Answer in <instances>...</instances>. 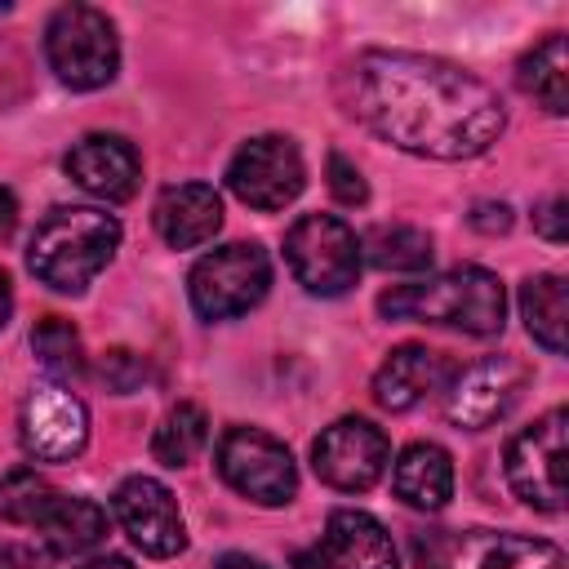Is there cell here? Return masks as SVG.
Instances as JSON below:
<instances>
[{"label":"cell","mask_w":569,"mask_h":569,"mask_svg":"<svg viewBox=\"0 0 569 569\" xmlns=\"http://www.w3.org/2000/svg\"><path fill=\"white\" fill-rule=\"evenodd\" d=\"M356 116L391 147L427 160H471L507 124L502 98L471 71L405 49H369L351 67Z\"/></svg>","instance_id":"6da1fadb"},{"label":"cell","mask_w":569,"mask_h":569,"mask_svg":"<svg viewBox=\"0 0 569 569\" xmlns=\"http://www.w3.org/2000/svg\"><path fill=\"white\" fill-rule=\"evenodd\" d=\"M378 311L391 320H422V325H449L476 338H489L507 320V293L502 280L485 267H453L431 280L396 284L378 298Z\"/></svg>","instance_id":"7a4b0ae2"},{"label":"cell","mask_w":569,"mask_h":569,"mask_svg":"<svg viewBox=\"0 0 569 569\" xmlns=\"http://www.w3.org/2000/svg\"><path fill=\"white\" fill-rule=\"evenodd\" d=\"M116 244H120V222L111 213L84 209V204H62L36 227V236L27 244V267L49 289L80 293L111 262Z\"/></svg>","instance_id":"3957f363"},{"label":"cell","mask_w":569,"mask_h":569,"mask_svg":"<svg viewBox=\"0 0 569 569\" xmlns=\"http://www.w3.org/2000/svg\"><path fill=\"white\" fill-rule=\"evenodd\" d=\"M44 58L67 89L89 93V89L111 84L120 71V40H116L111 18L93 4L53 9L44 27Z\"/></svg>","instance_id":"277c9868"},{"label":"cell","mask_w":569,"mask_h":569,"mask_svg":"<svg viewBox=\"0 0 569 569\" xmlns=\"http://www.w3.org/2000/svg\"><path fill=\"white\" fill-rule=\"evenodd\" d=\"M284 262L307 293L338 298L360 276V240L333 213H302L284 236Z\"/></svg>","instance_id":"5b68a950"},{"label":"cell","mask_w":569,"mask_h":569,"mask_svg":"<svg viewBox=\"0 0 569 569\" xmlns=\"http://www.w3.org/2000/svg\"><path fill=\"white\" fill-rule=\"evenodd\" d=\"M565 422H569V413L556 405L542 418H533L529 427H520L502 453L511 493L525 507L547 511V516L565 511Z\"/></svg>","instance_id":"8992f818"},{"label":"cell","mask_w":569,"mask_h":569,"mask_svg":"<svg viewBox=\"0 0 569 569\" xmlns=\"http://www.w3.org/2000/svg\"><path fill=\"white\" fill-rule=\"evenodd\" d=\"M422 569H565V551L547 538L498 529H431L418 538Z\"/></svg>","instance_id":"52a82bcc"},{"label":"cell","mask_w":569,"mask_h":569,"mask_svg":"<svg viewBox=\"0 0 569 569\" xmlns=\"http://www.w3.org/2000/svg\"><path fill=\"white\" fill-rule=\"evenodd\" d=\"M267 284H271V262H267L262 244L236 240V244L204 253L191 267L187 293L204 320H231V316H244L249 307H258Z\"/></svg>","instance_id":"ba28073f"},{"label":"cell","mask_w":569,"mask_h":569,"mask_svg":"<svg viewBox=\"0 0 569 569\" xmlns=\"http://www.w3.org/2000/svg\"><path fill=\"white\" fill-rule=\"evenodd\" d=\"M218 476L262 507H284L298 489L293 453L262 427H231L218 440Z\"/></svg>","instance_id":"9c48e42d"},{"label":"cell","mask_w":569,"mask_h":569,"mask_svg":"<svg viewBox=\"0 0 569 569\" xmlns=\"http://www.w3.org/2000/svg\"><path fill=\"white\" fill-rule=\"evenodd\" d=\"M529 387V369L516 356H485L445 382V418L462 431H485L516 409Z\"/></svg>","instance_id":"30bf717a"},{"label":"cell","mask_w":569,"mask_h":569,"mask_svg":"<svg viewBox=\"0 0 569 569\" xmlns=\"http://www.w3.org/2000/svg\"><path fill=\"white\" fill-rule=\"evenodd\" d=\"M227 187H231L249 209H284V204L298 200V191L307 187L302 151H298L293 138H284V133L249 138V142L231 156V164H227Z\"/></svg>","instance_id":"8fae6325"},{"label":"cell","mask_w":569,"mask_h":569,"mask_svg":"<svg viewBox=\"0 0 569 569\" xmlns=\"http://www.w3.org/2000/svg\"><path fill=\"white\" fill-rule=\"evenodd\" d=\"M391 462V445L387 436L369 422V418H338L333 427H325L311 445V467L329 489L342 493H365L382 480Z\"/></svg>","instance_id":"7c38bea8"},{"label":"cell","mask_w":569,"mask_h":569,"mask_svg":"<svg viewBox=\"0 0 569 569\" xmlns=\"http://www.w3.org/2000/svg\"><path fill=\"white\" fill-rule=\"evenodd\" d=\"M18 436L36 462H71L89 445V409L71 387L44 382L22 400Z\"/></svg>","instance_id":"4fadbf2b"},{"label":"cell","mask_w":569,"mask_h":569,"mask_svg":"<svg viewBox=\"0 0 569 569\" xmlns=\"http://www.w3.org/2000/svg\"><path fill=\"white\" fill-rule=\"evenodd\" d=\"M111 511H116L120 529L129 533V542L151 560H169L187 547V525H182L178 498L151 476H129L111 493Z\"/></svg>","instance_id":"5bb4252c"},{"label":"cell","mask_w":569,"mask_h":569,"mask_svg":"<svg viewBox=\"0 0 569 569\" xmlns=\"http://www.w3.org/2000/svg\"><path fill=\"white\" fill-rule=\"evenodd\" d=\"M293 569H400L391 533L369 516L338 507L325 520V533L293 556Z\"/></svg>","instance_id":"9a60e30c"},{"label":"cell","mask_w":569,"mask_h":569,"mask_svg":"<svg viewBox=\"0 0 569 569\" xmlns=\"http://www.w3.org/2000/svg\"><path fill=\"white\" fill-rule=\"evenodd\" d=\"M67 173L98 200H129L138 191L142 160L120 133H89L67 151Z\"/></svg>","instance_id":"2e32d148"},{"label":"cell","mask_w":569,"mask_h":569,"mask_svg":"<svg viewBox=\"0 0 569 569\" xmlns=\"http://www.w3.org/2000/svg\"><path fill=\"white\" fill-rule=\"evenodd\" d=\"M156 231L173 249H196L218 236L222 227V200L209 182H178L156 196Z\"/></svg>","instance_id":"e0dca14e"},{"label":"cell","mask_w":569,"mask_h":569,"mask_svg":"<svg viewBox=\"0 0 569 569\" xmlns=\"http://www.w3.org/2000/svg\"><path fill=\"white\" fill-rule=\"evenodd\" d=\"M445 378H449V369H445L440 351L418 347V342H405V347H396L378 365V373H373V400L382 409H391V413H405L418 400H427L431 391H440Z\"/></svg>","instance_id":"ac0fdd59"},{"label":"cell","mask_w":569,"mask_h":569,"mask_svg":"<svg viewBox=\"0 0 569 569\" xmlns=\"http://www.w3.org/2000/svg\"><path fill=\"white\" fill-rule=\"evenodd\" d=\"M391 485H396L400 502H409L418 511H440L449 502V493H453V458L440 445L418 440L396 458Z\"/></svg>","instance_id":"d6986e66"},{"label":"cell","mask_w":569,"mask_h":569,"mask_svg":"<svg viewBox=\"0 0 569 569\" xmlns=\"http://www.w3.org/2000/svg\"><path fill=\"white\" fill-rule=\"evenodd\" d=\"M36 525L44 529V542L58 556H84L107 538V511L76 493H53V502Z\"/></svg>","instance_id":"ffe728a7"},{"label":"cell","mask_w":569,"mask_h":569,"mask_svg":"<svg viewBox=\"0 0 569 569\" xmlns=\"http://www.w3.org/2000/svg\"><path fill=\"white\" fill-rule=\"evenodd\" d=\"M520 89L551 116H565L569 111V49H565V36H547L542 44H533L525 58H520V71H516Z\"/></svg>","instance_id":"44dd1931"},{"label":"cell","mask_w":569,"mask_h":569,"mask_svg":"<svg viewBox=\"0 0 569 569\" xmlns=\"http://www.w3.org/2000/svg\"><path fill=\"white\" fill-rule=\"evenodd\" d=\"M431 253V236L413 222H378L360 240V258H369L378 271H427Z\"/></svg>","instance_id":"7402d4cb"},{"label":"cell","mask_w":569,"mask_h":569,"mask_svg":"<svg viewBox=\"0 0 569 569\" xmlns=\"http://www.w3.org/2000/svg\"><path fill=\"white\" fill-rule=\"evenodd\" d=\"M520 311H525V329L533 333V342H542L551 356L565 351V280L560 276H529L520 284Z\"/></svg>","instance_id":"603a6c76"},{"label":"cell","mask_w":569,"mask_h":569,"mask_svg":"<svg viewBox=\"0 0 569 569\" xmlns=\"http://www.w3.org/2000/svg\"><path fill=\"white\" fill-rule=\"evenodd\" d=\"M204 445H209V418L196 400H178L151 436V453L160 467H187Z\"/></svg>","instance_id":"cb8c5ba5"},{"label":"cell","mask_w":569,"mask_h":569,"mask_svg":"<svg viewBox=\"0 0 569 569\" xmlns=\"http://www.w3.org/2000/svg\"><path fill=\"white\" fill-rule=\"evenodd\" d=\"M31 351L36 360L53 373V378H76L84 369V347H80V333L71 320L62 316H44L36 329H31Z\"/></svg>","instance_id":"d4e9b609"},{"label":"cell","mask_w":569,"mask_h":569,"mask_svg":"<svg viewBox=\"0 0 569 569\" xmlns=\"http://www.w3.org/2000/svg\"><path fill=\"white\" fill-rule=\"evenodd\" d=\"M53 485L44 476H36L31 467H18L9 476H0V516L13 525H36L44 516V507L53 502Z\"/></svg>","instance_id":"484cf974"},{"label":"cell","mask_w":569,"mask_h":569,"mask_svg":"<svg viewBox=\"0 0 569 569\" xmlns=\"http://www.w3.org/2000/svg\"><path fill=\"white\" fill-rule=\"evenodd\" d=\"M98 373H102V382H107L111 391L124 396V391L142 387V378H147V360H142L138 351H129V347H111V351H102Z\"/></svg>","instance_id":"4316f807"},{"label":"cell","mask_w":569,"mask_h":569,"mask_svg":"<svg viewBox=\"0 0 569 569\" xmlns=\"http://www.w3.org/2000/svg\"><path fill=\"white\" fill-rule=\"evenodd\" d=\"M329 191L338 196V204H365L369 200V187H365L360 169L338 151L329 156Z\"/></svg>","instance_id":"83f0119b"},{"label":"cell","mask_w":569,"mask_h":569,"mask_svg":"<svg viewBox=\"0 0 569 569\" xmlns=\"http://www.w3.org/2000/svg\"><path fill=\"white\" fill-rule=\"evenodd\" d=\"M533 231L547 236L551 244H565L569 240V200L565 196H551L533 209Z\"/></svg>","instance_id":"f1b7e54d"},{"label":"cell","mask_w":569,"mask_h":569,"mask_svg":"<svg viewBox=\"0 0 569 569\" xmlns=\"http://www.w3.org/2000/svg\"><path fill=\"white\" fill-rule=\"evenodd\" d=\"M471 227H476V231H485V236H502V231L511 227V209H507L502 200H485V204H476Z\"/></svg>","instance_id":"f546056e"},{"label":"cell","mask_w":569,"mask_h":569,"mask_svg":"<svg viewBox=\"0 0 569 569\" xmlns=\"http://www.w3.org/2000/svg\"><path fill=\"white\" fill-rule=\"evenodd\" d=\"M0 569H44V556H36L22 542H9V547H0Z\"/></svg>","instance_id":"4dcf8cb0"},{"label":"cell","mask_w":569,"mask_h":569,"mask_svg":"<svg viewBox=\"0 0 569 569\" xmlns=\"http://www.w3.org/2000/svg\"><path fill=\"white\" fill-rule=\"evenodd\" d=\"M13 222H18V200H13L9 187H0V236H9Z\"/></svg>","instance_id":"1f68e13d"},{"label":"cell","mask_w":569,"mask_h":569,"mask_svg":"<svg viewBox=\"0 0 569 569\" xmlns=\"http://www.w3.org/2000/svg\"><path fill=\"white\" fill-rule=\"evenodd\" d=\"M213 569H267V565H262V560H253V556H244V551H227Z\"/></svg>","instance_id":"d6a6232c"},{"label":"cell","mask_w":569,"mask_h":569,"mask_svg":"<svg viewBox=\"0 0 569 569\" xmlns=\"http://www.w3.org/2000/svg\"><path fill=\"white\" fill-rule=\"evenodd\" d=\"M9 316H13V284H9V276L0 271V329L9 325Z\"/></svg>","instance_id":"836d02e7"},{"label":"cell","mask_w":569,"mask_h":569,"mask_svg":"<svg viewBox=\"0 0 569 569\" xmlns=\"http://www.w3.org/2000/svg\"><path fill=\"white\" fill-rule=\"evenodd\" d=\"M80 569H133L124 556H102V560H89V565H80Z\"/></svg>","instance_id":"e575fe53"}]
</instances>
